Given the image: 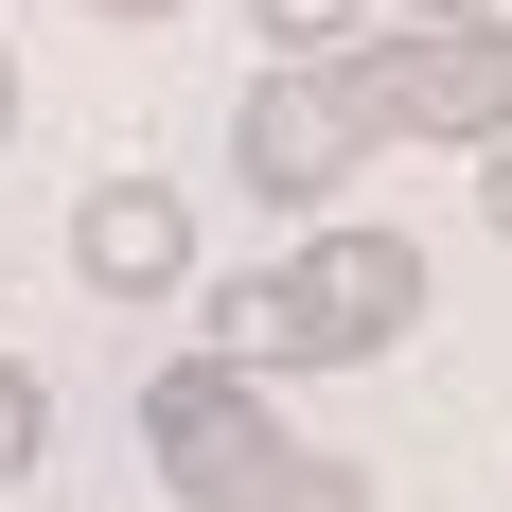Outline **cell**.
<instances>
[{"label": "cell", "mask_w": 512, "mask_h": 512, "mask_svg": "<svg viewBox=\"0 0 512 512\" xmlns=\"http://www.w3.org/2000/svg\"><path fill=\"white\" fill-rule=\"evenodd\" d=\"M0 124H18V53H0Z\"/></svg>", "instance_id": "obj_13"}, {"label": "cell", "mask_w": 512, "mask_h": 512, "mask_svg": "<svg viewBox=\"0 0 512 512\" xmlns=\"http://www.w3.org/2000/svg\"><path fill=\"white\" fill-rule=\"evenodd\" d=\"M283 283H301V336H318V371L407 354V318H424V248L389 230V212H318V248L283 265Z\"/></svg>", "instance_id": "obj_3"}, {"label": "cell", "mask_w": 512, "mask_h": 512, "mask_svg": "<svg viewBox=\"0 0 512 512\" xmlns=\"http://www.w3.org/2000/svg\"><path fill=\"white\" fill-rule=\"evenodd\" d=\"M36 442H53V389L18 354H0V495H18V477H36Z\"/></svg>", "instance_id": "obj_7"}, {"label": "cell", "mask_w": 512, "mask_h": 512, "mask_svg": "<svg viewBox=\"0 0 512 512\" xmlns=\"http://www.w3.org/2000/svg\"><path fill=\"white\" fill-rule=\"evenodd\" d=\"M89 18H177V0H89Z\"/></svg>", "instance_id": "obj_12"}, {"label": "cell", "mask_w": 512, "mask_h": 512, "mask_svg": "<svg viewBox=\"0 0 512 512\" xmlns=\"http://www.w3.org/2000/svg\"><path fill=\"white\" fill-rule=\"evenodd\" d=\"M195 354H230L248 389L318 371V336H301V283H283V265H248V283H212V301H195Z\"/></svg>", "instance_id": "obj_6"}, {"label": "cell", "mask_w": 512, "mask_h": 512, "mask_svg": "<svg viewBox=\"0 0 512 512\" xmlns=\"http://www.w3.org/2000/svg\"><path fill=\"white\" fill-rule=\"evenodd\" d=\"M71 283H89V301H177V283H195L177 177H89V195H71Z\"/></svg>", "instance_id": "obj_5"}, {"label": "cell", "mask_w": 512, "mask_h": 512, "mask_svg": "<svg viewBox=\"0 0 512 512\" xmlns=\"http://www.w3.org/2000/svg\"><path fill=\"white\" fill-rule=\"evenodd\" d=\"M477 212H495V230H512V142H495V159H477Z\"/></svg>", "instance_id": "obj_11"}, {"label": "cell", "mask_w": 512, "mask_h": 512, "mask_svg": "<svg viewBox=\"0 0 512 512\" xmlns=\"http://www.w3.org/2000/svg\"><path fill=\"white\" fill-rule=\"evenodd\" d=\"M265 512H371V477H354V460H283V495H265Z\"/></svg>", "instance_id": "obj_9"}, {"label": "cell", "mask_w": 512, "mask_h": 512, "mask_svg": "<svg viewBox=\"0 0 512 512\" xmlns=\"http://www.w3.org/2000/svg\"><path fill=\"white\" fill-rule=\"evenodd\" d=\"M142 460H159V495H177V512H265L301 442L265 424V389H248L230 354H177V371L142 389Z\"/></svg>", "instance_id": "obj_2"}, {"label": "cell", "mask_w": 512, "mask_h": 512, "mask_svg": "<svg viewBox=\"0 0 512 512\" xmlns=\"http://www.w3.org/2000/svg\"><path fill=\"white\" fill-rule=\"evenodd\" d=\"M442 18H495V0H389V36H442Z\"/></svg>", "instance_id": "obj_10"}, {"label": "cell", "mask_w": 512, "mask_h": 512, "mask_svg": "<svg viewBox=\"0 0 512 512\" xmlns=\"http://www.w3.org/2000/svg\"><path fill=\"white\" fill-rule=\"evenodd\" d=\"M248 18H265V53H336V36L371 18V0H248Z\"/></svg>", "instance_id": "obj_8"}, {"label": "cell", "mask_w": 512, "mask_h": 512, "mask_svg": "<svg viewBox=\"0 0 512 512\" xmlns=\"http://www.w3.org/2000/svg\"><path fill=\"white\" fill-rule=\"evenodd\" d=\"M371 142H389L371 53H283V71H248V106H230V177H248L265 212H318Z\"/></svg>", "instance_id": "obj_1"}, {"label": "cell", "mask_w": 512, "mask_h": 512, "mask_svg": "<svg viewBox=\"0 0 512 512\" xmlns=\"http://www.w3.org/2000/svg\"><path fill=\"white\" fill-rule=\"evenodd\" d=\"M371 106L407 124V142H512V0L495 18H442V36H389L371 53Z\"/></svg>", "instance_id": "obj_4"}]
</instances>
